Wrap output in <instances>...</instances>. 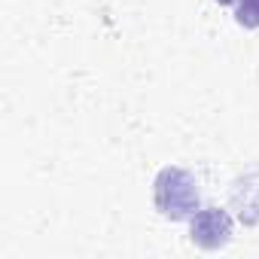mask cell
<instances>
[{
  "instance_id": "cell-2",
  "label": "cell",
  "mask_w": 259,
  "mask_h": 259,
  "mask_svg": "<svg viewBox=\"0 0 259 259\" xmlns=\"http://www.w3.org/2000/svg\"><path fill=\"white\" fill-rule=\"evenodd\" d=\"M189 235H192V244H198L201 250H220L232 238V217L220 207H204L192 217Z\"/></svg>"
},
{
  "instance_id": "cell-1",
  "label": "cell",
  "mask_w": 259,
  "mask_h": 259,
  "mask_svg": "<svg viewBox=\"0 0 259 259\" xmlns=\"http://www.w3.org/2000/svg\"><path fill=\"white\" fill-rule=\"evenodd\" d=\"M156 207L168 220H192L198 213V183L183 168H162L156 177Z\"/></svg>"
},
{
  "instance_id": "cell-4",
  "label": "cell",
  "mask_w": 259,
  "mask_h": 259,
  "mask_svg": "<svg viewBox=\"0 0 259 259\" xmlns=\"http://www.w3.org/2000/svg\"><path fill=\"white\" fill-rule=\"evenodd\" d=\"M217 4H223V7H229V4H238V0H217Z\"/></svg>"
},
{
  "instance_id": "cell-3",
  "label": "cell",
  "mask_w": 259,
  "mask_h": 259,
  "mask_svg": "<svg viewBox=\"0 0 259 259\" xmlns=\"http://www.w3.org/2000/svg\"><path fill=\"white\" fill-rule=\"evenodd\" d=\"M235 22L241 28H259V0H238Z\"/></svg>"
}]
</instances>
